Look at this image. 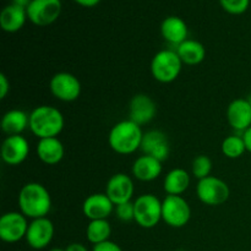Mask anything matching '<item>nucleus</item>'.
Wrapping results in <instances>:
<instances>
[{
	"label": "nucleus",
	"instance_id": "1",
	"mask_svg": "<svg viewBox=\"0 0 251 251\" xmlns=\"http://www.w3.org/2000/svg\"><path fill=\"white\" fill-rule=\"evenodd\" d=\"M19 208L31 220L47 217L51 208L50 194L39 183L25 184L19 193Z\"/></svg>",
	"mask_w": 251,
	"mask_h": 251
},
{
	"label": "nucleus",
	"instance_id": "2",
	"mask_svg": "<svg viewBox=\"0 0 251 251\" xmlns=\"http://www.w3.org/2000/svg\"><path fill=\"white\" fill-rule=\"evenodd\" d=\"M142 132L141 126L130 119L117 123L110 129L108 135V144L110 149L118 154H131L141 149Z\"/></svg>",
	"mask_w": 251,
	"mask_h": 251
},
{
	"label": "nucleus",
	"instance_id": "3",
	"mask_svg": "<svg viewBox=\"0 0 251 251\" xmlns=\"http://www.w3.org/2000/svg\"><path fill=\"white\" fill-rule=\"evenodd\" d=\"M64 120L63 113L51 105H39L34 108L29 114V130L38 139L58 137L63 131Z\"/></svg>",
	"mask_w": 251,
	"mask_h": 251
},
{
	"label": "nucleus",
	"instance_id": "4",
	"mask_svg": "<svg viewBox=\"0 0 251 251\" xmlns=\"http://www.w3.org/2000/svg\"><path fill=\"white\" fill-rule=\"evenodd\" d=\"M183 61L178 53L171 49H164L154 54L151 61V74L161 83H171L180 75Z\"/></svg>",
	"mask_w": 251,
	"mask_h": 251
},
{
	"label": "nucleus",
	"instance_id": "5",
	"mask_svg": "<svg viewBox=\"0 0 251 251\" xmlns=\"http://www.w3.org/2000/svg\"><path fill=\"white\" fill-rule=\"evenodd\" d=\"M135 222L145 229L154 228L162 221V201L153 194H142L134 201Z\"/></svg>",
	"mask_w": 251,
	"mask_h": 251
},
{
	"label": "nucleus",
	"instance_id": "6",
	"mask_svg": "<svg viewBox=\"0 0 251 251\" xmlns=\"http://www.w3.org/2000/svg\"><path fill=\"white\" fill-rule=\"evenodd\" d=\"M191 218V208L181 195H167L162 201V221L172 228H183Z\"/></svg>",
	"mask_w": 251,
	"mask_h": 251
},
{
	"label": "nucleus",
	"instance_id": "7",
	"mask_svg": "<svg viewBox=\"0 0 251 251\" xmlns=\"http://www.w3.org/2000/svg\"><path fill=\"white\" fill-rule=\"evenodd\" d=\"M196 195L199 200L207 206H220L227 202L230 190L228 184L217 176H208L199 180L196 185Z\"/></svg>",
	"mask_w": 251,
	"mask_h": 251
},
{
	"label": "nucleus",
	"instance_id": "8",
	"mask_svg": "<svg viewBox=\"0 0 251 251\" xmlns=\"http://www.w3.org/2000/svg\"><path fill=\"white\" fill-rule=\"evenodd\" d=\"M27 17L39 27L49 26L59 19L61 14L60 0H32L27 6Z\"/></svg>",
	"mask_w": 251,
	"mask_h": 251
},
{
	"label": "nucleus",
	"instance_id": "9",
	"mask_svg": "<svg viewBox=\"0 0 251 251\" xmlns=\"http://www.w3.org/2000/svg\"><path fill=\"white\" fill-rule=\"evenodd\" d=\"M27 217L21 212L11 211L0 217V239L7 244H14L26 238L28 229Z\"/></svg>",
	"mask_w": 251,
	"mask_h": 251
},
{
	"label": "nucleus",
	"instance_id": "10",
	"mask_svg": "<svg viewBox=\"0 0 251 251\" xmlns=\"http://www.w3.org/2000/svg\"><path fill=\"white\" fill-rule=\"evenodd\" d=\"M49 90L56 100L74 102L81 95V82L73 74L58 73L50 78Z\"/></svg>",
	"mask_w": 251,
	"mask_h": 251
},
{
	"label": "nucleus",
	"instance_id": "11",
	"mask_svg": "<svg viewBox=\"0 0 251 251\" xmlns=\"http://www.w3.org/2000/svg\"><path fill=\"white\" fill-rule=\"evenodd\" d=\"M54 237V225L49 218L42 217L32 220L28 225L26 242L32 249L42 250L48 247Z\"/></svg>",
	"mask_w": 251,
	"mask_h": 251
},
{
	"label": "nucleus",
	"instance_id": "12",
	"mask_svg": "<svg viewBox=\"0 0 251 251\" xmlns=\"http://www.w3.org/2000/svg\"><path fill=\"white\" fill-rule=\"evenodd\" d=\"M134 191V181L125 173H117L110 176L105 186V194L115 206L131 201Z\"/></svg>",
	"mask_w": 251,
	"mask_h": 251
},
{
	"label": "nucleus",
	"instance_id": "13",
	"mask_svg": "<svg viewBox=\"0 0 251 251\" xmlns=\"http://www.w3.org/2000/svg\"><path fill=\"white\" fill-rule=\"evenodd\" d=\"M29 153L28 141L21 135L7 136L1 145V159L9 166H19Z\"/></svg>",
	"mask_w": 251,
	"mask_h": 251
},
{
	"label": "nucleus",
	"instance_id": "14",
	"mask_svg": "<svg viewBox=\"0 0 251 251\" xmlns=\"http://www.w3.org/2000/svg\"><path fill=\"white\" fill-rule=\"evenodd\" d=\"M141 150L144 154L154 157L161 162H164L169 157L171 146L168 137L161 130H150L145 132L141 142Z\"/></svg>",
	"mask_w": 251,
	"mask_h": 251
},
{
	"label": "nucleus",
	"instance_id": "15",
	"mask_svg": "<svg viewBox=\"0 0 251 251\" xmlns=\"http://www.w3.org/2000/svg\"><path fill=\"white\" fill-rule=\"evenodd\" d=\"M157 113V105L150 96L139 93L134 96L129 104V119L137 125L149 124Z\"/></svg>",
	"mask_w": 251,
	"mask_h": 251
},
{
	"label": "nucleus",
	"instance_id": "16",
	"mask_svg": "<svg viewBox=\"0 0 251 251\" xmlns=\"http://www.w3.org/2000/svg\"><path fill=\"white\" fill-rule=\"evenodd\" d=\"M115 205L110 201L107 194H92L85 199L82 203V212L86 218L90 221L95 220H108L113 211L115 210Z\"/></svg>",
	"mask_w": 251,
	"mask_h": 251
},
{
	"label": "nucleus",
	"instance_id": "17",
	"mask_svg": "<svg viewBox=\"0 0 251 251\" xmlns=\"http://www.w3.org/2000/svg\"><path fill=\"white\" fill-rule=\"evenodd\" d=\"M227 120L232 129L244 132L251 126V105L248 98H237L227 108Z\"/></svg>",
	"mask_w": 251,
	"mask_h": 251
},
{
	"label": "nucleus",
	"instance_id": "18",
	"mask_svg": "<svg viewBox=\"0 0 251 251\" xmlns=\"http://www.w3.org/2000/svg\"><path fill=\"white\" fill-rule=\"evenodd\" d=\"M159 159L149 154H142L135 159L132 164L131 173L137 180L140 181H152L161 176L163 167Z\"/></svg>",
	"mask_w": 251,
	"mask_h": 251
},
{
	"label": "nucleus",
	"instance_id": "19",
	"mask_svg": "<svg viewBox=\"0 0 251 251\" xmlns=\"http://www.w3.org/2000/svg\"><path fill=\"white\" fill-rule=\"evenodd\" d=\"M36 152L39 161L48 166H55L64 158L65 149L63 142L58 137H47V139H39Z\"/></svg>",
	"mask_w": 251,
	"mask_h": 251
},
{
	"label": "nucleus",
	"instance_id": "20",
	"mask_svg": "<svg viewBox=\"0 0 251 251\" xmlns=\"http://www.w3.org/2000/svg\"><path fill=\"white\" fill-rule=\"evenodd\" d=\"M161 33L164 41L178 47L188 39V26L185 21L178 16H168L162 21Z\"/></svg>",
	"mask_w": 251,
	"mask_h": 251
},
{
	"label": "nucleus",
	"instance_id": "21",
	"mask_svg": "<svg viewBox=\"0 0 251 251\" xmlns=\"http://www.w3.org/2000/svg\"><path fill=\"white\" fill-rule=\"evenodd\" d=\"M27 19L26 9L11 2L0 14V27L7 33H15L25 26Z\"/></svg>",
	"mask_w": 251,
	"mask_h": 251
},
{
	"label": "nucleus",
	"instance_id": "22",
	"mask_svg": "<svg viewBox=\"0 0 251 251\" xmlns=\"http://www.w3.org/2000/svg\"><path fill=\"white\" fill-rule=\"evenodd\" d=\"M29 126V115L21 109L7 110L1 119V130L7 136L21 135Z\"/></svg>",
	"mask_w": 251,
	"mask_h": 251
},
{
	"label": "nucleus",
	"instance_id": "23",
	"mask_svg": "<svg viewBox=\"0 0 251 251\" xmlns=\"http://www.w3.org/2000/svg\"><path fill=\"white\" fill-rule=\"evenodd\" d=\"M179 58L186 65H198L206 58V48L202 43L195 39H186L176 47Z\"/></svg>",
	"mask_w": 251,
	"mask_h": 251
},
{
	"label": "nucleus",
	"instance_id": "24",
	"mask_svg": "<svg viewBox=\"0 0 251 251\" xmlns=\"http://www.w3.org/2000/svg\"><path fill=\"white\" fill-rule=\"evenodd\" d=\"M190 185V176L183 168H174L168 172L163 181V189L168 195H181Z\"/></svg>",
	"mask_w": 251,
	"mask_h": 251
},
{
	"label": "nucleus",
	"instance_id": "25",
	"mask_svg": "<svg viewBox=\"0 0 251 251\" xmlns=\"http://www.w3.org/2000/svg\"><path fill=\"white\" fill-rule=\"evenodd\" d=\"M110 234H112V227L108 220L90 221L86 229V238L93 245L109 240Z\"/></svg>",
	"mask_w": 251,
	"mask_h": 251
},
{
	"label": "nucleus",
	"instance_id": "26",
	"mask_svg": "<svg viewBox=\"0 0 251 251\" xmlns=\"http://www.w3.org/2000/svg\"><path fill=\"white\" fill-rule=\"evenodd\" d=\"M222 153L230 159H235L242 157L247 152L244 139L242 135H230L223 140L221 145Z\"/></svg>",
	"mask_w": 251,
	"mask_h": 251
},
{
	"label": "nucleus",
	"instance_id": "27",
	"mask_svg": "<svg viewBox=\"0 0 251 251\" xmlns=\"http://www.w3.org/2000/svg\"><path fill=\"white\" fill-rule=\"evenodd\" d=\"M211 172H212V161L210 157L200 154L194 158L193 164H191V173L196 179L201 180V179L211 176Z\"/></svg>",
	"mask_w": 251,
	"mask_h": 251
},
{
	"label": "nucleus",
	"instance_id": "28",
	"mask_svg": "<svg viewBox=\"0 0 251 251\" xmlns=\"http://www.w3.org/2000/svg\"><path fill=\"white\" fill-rule=\"evenodd\" d=\"M220 4L228 14L242 15L249 9L250 0H220Z\"/></svg>",
	"mask_w": 251,
	"mask_h": 251
},
{
	"label": "nucleus",
	"instance_id": "29",
	"mask_svg": "<svg viewBox=\"0 0 251 251\" xmlns=\"http://www.w3.org/2000/svg\"><path fill=\"white\" fill-rule=\"evenodd\" d=\"M115 213L117 217L123 222H130V221L135 220V208L134 202L129 201V202L122 203V205L115 206Z\"/></svg>",
	"mask_w": 251,
	"mask_h": 251
},
{
	"label": "nucleus",
	"instance_id": "30",
	"mask_svg": "<svg viewBox=\"0 0 251 251\" xmlns=\"http://www.w3.org/2000/svg\"><path fill=\"white\" fill-rule=\"evenodd\" d=\"M92 251H123V249L117 243L112 242V240H107V242L100 243V244L93 245Z\"/></svg>",
	"mask_w": 251,
	"mask_h": 251
},
{
	"label": "nucleus",
	"instance_id": "31",
	"mask_svg": "<svg viewBox=\"0 0 251 251\" xmlns=\"http://www.w3.org/2000/svg\"><path fill=\"white\" fill-rule=\"evenodd\" d=\"M10 91V82L5 74H0V98L4 100Z\"/></svg>",
	"mask_w": 251,
	"mask_h": 251
},
{
	"label": "nucleus",
	"instance_id": "32",
	"mask_svg": "<svg viewBox=\"0 0 251 251\" xmlns=\"http://www.w3.org/2000/svg\"><path fill=\"white\" fill-rule=\"evenodd\" d=\"M242 136H243V139H244L247 151L251 153V126L249 127V129H247L244 132H243Z\"/></svg>",
	"mask_w": 251,
	"mask_h": 251
},
{
	"label": "nucleus",
	"instance_id": "33",
	"mask_svg": "<svg viewBox=\"0 0 251 251\" xmlns=\"http://www.w3.org/2000/svg\"><path fill=\"white\" fill-rule=\"evenodd\" d=\"M74 1L83 7H93L100 4V0H74Z\"/></svg>",
	"mask_w": 251,
	"mask_h": 251
},
{
	"label": "nucleus",
	"instance_id": "34",
	"mask_svg": "<svg viewBox=\"0 0 251 251\" xmlns=\"http://www.w3.org/2000/svg\"><path fill=\"white\" fill-rule=\"evenodd\" d=\"M65 251H88V249L80 243H71L70 245L65 248Z\"/></svg>",
	"mask_w": 251,
	"mask_h": 251
},
{
	"label": "nucleus",
	"instance_id": "35",
	"mask_svg": "<svg viewBox=\"0 0 251 251\" xmlns=\"http://www.w3.org/2000/svg\"><path fill=\"white\" fill-rule=\"evenodd\" d=\"M31 2H32V0H12V4L19 5V6L25 7V9H27V6H28Z\"/></svg>",
	"mask_w": 251,
	"mask_h": 251
},
{
	"label": "nucleus",
	"instance_id": "36",
	"mask_svg": "<svg viewBox=\"0 0 251 251\" xmlns=\"http://www.w3.org/2000/svg\"><path fill=\"white\" fill-rule=\"evenodd\" d=\"M49 251H65V249H59V248H54V249H50Z\"/></svg>",
	"mask_w": 251,
	"mask_h": 251
},
{
	"label": "nucleus",
	"instance_id": "37",
	"mask_svg": "<svg viewBox=\"0 0 251 251\" xmlns=\"http://www.w3.org/2000/svg\"><path fill=\"white\" fill-rule=\"evenodd\" d=\"M248 100H249V103H250V105H251V95L249 96V97H248Z\"/></svg>",
	"mask_w": 251,
	"mask_h": 251
}]
</instances>
